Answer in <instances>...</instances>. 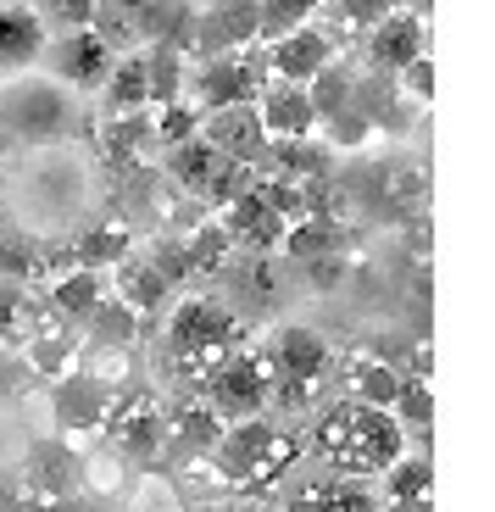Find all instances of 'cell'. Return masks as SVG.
<instances>
[{
    "instance_id": "11",
    "label": "cell",
    "mask_w": 495,
    "mask_h": 512,
    "mask_svg": "<svg viewBox=\"0 0 495 512\" xmlns=\"http://www.w3.org/2000/svg\"><path fill=\"white\" fill-rule=\"evenodd\" d=\"M334 62V34L318 23H301L290 34L267 39V78H290V84H306L318 67Z\"/></svg>"
},
{
    "instance_id": "39",
    "label": "cell",
    "mask_w": 495,
    "mask_h": 512,
    "mask_svg": "<svg viewBox=\"0 0 495 512\" xmlns=\"http://www.w3.org/2000/svg\"><path fill=\"white\" fill-rule=\"evenodd\" d=\"M145 256H151L156 268H162V279L173 284V290H178V284H184V279L195 273V268H190V251H184V240H162L156 251H145Z\"/></svg>"
},
{
    "instance_id": "22",
    "label": "cell",
    "mask_w": 495,
    "mask_h": 512,
    "mask_svg": "<svg viewBox=\"0 0 495 512\" xmlns=\"http://www.w3.org/2000/svg\"><path fill=\"white\" fill-rule=\"evenodd\" d=\"M112 440L128 451V457L151 462L156 451H162V440H167V418L156 407H123L117 423H112Z\"/></svg>"
},
{
    "instance_id": "26",
    "label": "cell",
    "mask_w": 495,
    "mask_h": 512,
    "mask_svg": "<svg viewBox=\"0 0 495 512\" xmlns=\"http://www.w3.org/2000/svg\"><path fill=\"white\" fill-rule=\"evenodd\" d=\"M128 251H134V234H128L123 223H101V229H84V240L73 245V262L78 268L112 273V262H123Z\"/></svg>"
},
{
    "instance_id": "18",
    "label": "cell",
    "mask_w": 495,
    "mask_h": 512,
    "mask_svg": "<svg viewBox=\"0 0 495 512\" xmlns=\"http://www.w3.org/2000/svg\"><path fill=\"white\" fill-rule=\"evenodd\" d=\"M267 167L273 173H284V179H329L334 173V145L312 140V134H301V140H273L267 145Z\"/></svg>"
},
{
    "instance_id": "3",
    "label": "cell",
    "mask_w": 495,
    "mask_h": 512,
    "mask_svg": "<svg viewBox=\"0 0 495 512\" xmlns=\"http://www.w3.org/2000/svg\"><path fill=\"white\" fill-rule=\"evenodd\" d=\"M78 128V95L56 78L17 73L0 90V134L17 145H62Z\"/></svg>"
},
{
    "instance_id": "12",
    "label": "cell",
    "mask_w": 495,
    "mask_h": 512,
    "mask_svg": "<svg viewBox=\"0 0 495 512\" xmlns=\"http://www.w3.org/2000/svg\"><path fill=\"white\" fill-rule=\"evenodd\" d=\"M423 51H429V28H423V17H412L407 6L384 12L379 23L368 28V62H373V73H401V67L418 62Z\"/></svg>"
},
{
    "instance_id": "35",
    "label": "cell",
    "mask_w": 495,
    "mask_h": 512,
    "mask_svg": "<svg viewBox=\"0 0 495 512\" xmlns=\"http://www.w3.org/2000/svg\"><path fill=\"white\" fill-rule=\"evenodd\" d=\"M184 251H190V268L195 273H217L223 262H229L234 240L223 234V223H206V229H195L190 240H184Z\"/></svg>"
},
{
    "instance_id": "24",
    "label": "cell",
    "mask_w": 495,
    "mask_h": 512,
    "mask_svg": "<svg viewBox=\"0 0 495 512\" xmlns=\"http://www.w3.org/2000/svg\"><path fill=\"white\" fill-rule=\"evenodd\" d=\"M101 145H106V162H117V167H128L134 156H145V145H156L151 112H123V117H106Z\"/></svg>"
},
{
    "instance_id": "14",
    "label": "cell",
    "mask_w": 495,
    "mask_h": 512,
    "mask_svg": "<svg viewBox=\"0 0 495 512\" xmlns=\"http://www.w3.org/2000/svg\"><path fill=\"white\" fill-rule=\"evenodd\" d=\"M45 17L34 12V0H0V73H28L45 51Z\"/></svg>"
},
{
    "instance_id": "2",
    "label": "cell",
    "mask_w": 495,
    "mask_h": 512,
    "mask_svg": "<svg viewBox=\"0 0 495 512\" xmlns=\"http://www.w3.org/2000/svg\"><path fill=\"white\" fill-rule=\"evenodd\" d=\"M206 457L217 462V479H229L234 490H273L301 462V440L273 429L267 418H240L223 423V435Z\"/></svg>"
},
{
    "instance_id": "34",
    "label": "cell",
    "mask_w": 495,
    "mask_h": 512,
    "mask_svg": "<svg viewBox=\"0 0 495 512\" xmlns=\"http://www.w3.org/2000/svg\"><path fill=\"white\" fill-rule=\"evenodd\" d=\"M151 128H156V145H178V140H190V134H201V112H195L184 95L167 106H151Z\"/></svg>"
},
{
    "instance_id": "33",
    "label": "cell",
    "mask_w": 495,
    "mask_h": 512,
    "mask_svg": "<svg viewBox=\"0 0 495 512\" xmlns=\"http://www.w3.org/2000/svg\"><path fill=\"white\" fill-rule=\"evenodd\" d=\"M217 435H223V418H217L212 407H184L173 418V440L178 446H190V451H212Z\"/></svg>"
},
{
    "instance_id": "38",
    "label": "cell",
    "mask_w": 495,
    "mask_h": 512,
    "mask_svg": "<svg viewBox=\"0 0 495 512\" xmlns=\"http://www.w3.org/2000/svg\"><path fill=\"white\" fill-rule=\"evenodd\" d=\"M34 268H39V256H34V245H28V240H0V279L28 284V279H34Z\"/></svg>"
},
{
    "instance_id": "27",
    "label": "cell",
    "mask_w": 495,
    "mask_h": 512,
    "mask_svg": "<svg viewBox=\"0 0 495 512\" xmlns=\"http://www.w3.org/2000/svg\"><path fill=\"white\" fill-rule=\"evenodd\" d=\"M384 479H390V501L395 507H429V490H434V468H429V457H401L384 468Z\"/></svg>"
},
{
    "instance_id": "20",
    "label": "cell",
    "mask_w": 495,
    "mask_h": 512,
    "mask_svg": "<svg viewBox=\"0 0 495 512\" xmlns=\"http://www.w3.org/2000/svg\"><path fill=\"white\" fill-rule=\"evenodd\" d=\"M51 401H56V418H62L67 429H95V423L106 418V384L89 379V373H67L51 390Z\"/></svg>"
},
{
    "instance_id": "19",
    "label": "cell",
    "mask_w": 495,
    "mask_h": 512,
    "mask_svg": "<svg viewBox=\"0 0 495 512\" xmlns=\"http://www.w3.org/2000/svg\"><path fill=\"white\" fill-rule=\"evenodd\" d=\"M340 245H345V229L329 212H301L295 223H284L279 251L295 256V262H312V256H340Z\"/></svg>"
},
{
    "instance_id": "13",
    "label": "cell",
    "mask_w": 495,
    "mask_h": 512,
    "mask_svg": "<svg viewBox=\"0 0 495 512\" xmlns=\"http://www.w3.org/2000/svg\"><path fill=\"white\" fill-rule=\"evenodd\" d=\"M256 117H262L267 140L318 134V112H312V101H306V84H290V78H267L262 95H256Z\"/></svg>"
},
{
    "instance_id": "4",
    "label": "cell",
    "mask_w": 495,
    "mask_h": 512,
    "mask_svg": "<svg viewBox=\"0 0 495 512\" xmlns=\"http://www.w3.org/2000/svg\"><path fill=\"white\" fill-rule=\"evenodd\" d=\"M206 407L223 423L262 418V412L273 407V368H267V357L229 346L212 368H206Z\"/></svg>"
},
{
    "instance_id": "41",
    "label": "cell",
    "mask_w": 495,
    "mask_h": 512,
    "mask_svg": "<svg viewBox=\"0 0 495 512\" xmlns=\"http://www.w3.org/2000/svg\"><path fill=\"white\" fill-rule=\"evenodd\" d=\"M407 12H412V17H429V12H434V0H407Z\"/></svg>"
},
{
    "instance_id": "15",
    "label": "cell",
    "mask_w": 495,
    "mask_h": 512,
    "mask_svg": "<svg viewBox=\"0 0 495 512\" xmlns=\"http://www.w3.org/2000/svg\"><path fill=\"white\" fill-rule=\"evenodd\" d=\"M106 284H112V295L123 301L134 318H151V312H162L167 301H173V284L162 279V268H156L151 256H134L128 251L123 262H112V273H106Z\"/></svg>"
},
{
    "instance_id": "40",
    "label": "cell",
    "mask_w": 495,
    "mask_h": 512,
    "mask_svg": "<svg viewBox=\"0 0 495 512\" xmlns=\"http://www.w3.org/2000/svg\"><path fill=\"white\" fill-rule=\"evenodd\" d=\"M345 28H373L384 12H395V0H334Z\"/></svg>"
},
{
    "instance_id": "32",
    "label": "cell",
    "mask_w": 495,
    "mask_h": 512,
    "mask_svg": "<svg viewBox=\"0 0 495 512\" xmlns=\"http://www.w3.org/2000/svg\"><path fill=\"white\" fill-rule=\"evenodd\" d=\"M318 128H323V134H318L323 145H334V151H351V145H362V140L373 134V117L351 101V106H340V112H329Z\"/></svg>"
},
{
    "instance_id": "6",
    "label": "cell",
    "mask_w": 495,
    "mask_h": 512,
    "mask_svg": "<svg viewBox=\"0 0 495 512\" xmlns=\"http://www.w3.org/2000/svg\"><path fill=\"white\" fill-rule=\"evenodd\" d=\"M267 84V67H256V56H240V51H223V56H201L184 90H190V106L195 112H223V106H256Z\"/></svg>"
},
{
    "instance_id": "8",
    "label": "cell",
    "mask_w": 495,
    "mask_h": 512,
    "mask_svg": "<svg viewBox=\"0 0 495 512\" xmlns=\"http://www.w3.org/2000/svg\"><path fill=\"white\" fill-rule=\"evenodd\" d=\"M39 56H45L56 84H67L73 95H95L106 84V73H112V62H117V51L95 34V28H62L56 39H45Z\"/></svg>"
},
{
    "instance_id": "7",
    "label": "cell",
    "mask_w": 495,
    "mask_h": 512,
    "mask_svg": "<svg viewBox=\"0 0 495 512\" xmlns=\"http://www.w3.org/2000/svg\"><path fill=\"white\" fill-rule=\"evenodd\" d=\"M329 340H323L318 329H284L273 346H267V368H273V401H295L301 407L312 390L323 384V373H329Z\"/></svg>"
},
{
    "instance_id": "30",
    "label": "cell",
    "mask_w": 495,
    "mask_h": 512,
    "mask_svg": "<svg viewBox=\"0 0 495 512\" xmlns=\"http://www.w3.org/2000/svg\"><path fill=\"white\" fill-rule=\"evenodd\" d=\"M318 6L323 0H256V39H279V34H290V28L312 23Z\"/></svg>"
},
{
    "instance_id": "21",
    "label": "cell",
    "mask_w": 495,
    "mask_h": 512,
    "mask_svg": "<svg viewBox=\"0 0 495 512\" xmlns=\"http://www.w3.org/2000/svg\"><path fill=\"white\" fill-rule=\"evenodd\" d=\"M84 334H89V346H117V351H128L134 340H140V318L117 301L112 290L95 301V307L84 312Z\"/></svg>"
},
{
    "instance_id": "31",
    "label": "cell",
    "mask_w": 495,
    "mask_h": 512,
    "mask_svg": "<svg viewBox=\"0 0 495 512\" xmlns=\"http://www.w3.org/2000/svg\"><path fill=\"white\" fill-rule=\"evenodd\" d=\"M390 412H395V423L401 429H418V435H429V423H434V396H429V379H418V373H401V390H395V401H390Z\"/></svg>"
},
{
    "instance_id": "25",
    "label": "cell",
    "mask_w": 495,
    "mask_h": 512,
    "mask_svg": "<svg viewBox=\"0 0 495 512\" xmlns=\"http://www.w3.org/2000/svg\"><path fill=\"white\" fill-rule=\"evenodd\" d=\"M162 151H167V179H173L178 190H201L206 173L223 162V156L201 140V134H190V140H178V145H162Z\"/></svg>"
},
{
    "instance_id": "9",
    "label": "cell",
    "mask_w": 495,
    "mask_h": 512,
    "mask_svg": "<svg viewBox=\"0 0 495 512\" xmlns=\"http://www.w3.org/2000/svg\"><path fill=\"white\" fill-rule=\"evenodd\" d=\"M201 140L212 145L217 156H229V162H245L262 173L267 167V128L256 117V106H223V112H206L201 117Z\"/></svg>"
},
{
    "instance_id": "17",
    "label": "cell",
    "mask_w": 495,
    "mask_h": 512,
    "mask_svg": "<svg viewBox=\"0 0 495 512\" xmlns=\"http://www.w3.org/2000/svg\"><path fill=\"white\" fill-rule=\"evenodd\" d=\"M101 106L106 117H123V112H151V84H145V51H128L112 62L101 84Z\"/></svg>"
},
{
    "instance_id": "23",
    "label": "cell",
    "mask_w": 495,
    "mask_h": 512,
    "mask_svg": "<svg viewBox=\"0 0 495 512\" xmlns=\"http://www.w3.org/2000/svg\"><path fill=\"white\" fill-rule=\"evenodd\" d=\"M106 290H112V284H106L101 268H73L67 279L51 284V312H56L62 323H84V312L95 307Z\"/></svg>"
},
{
    "instance_id": "5",
    "label": "cell",
    "mask_w": 495,
    "mask_h": 512,
    "mask_svg": "<svg viewBox=\"0 0 495 512\" xmlns=\"http://www.w3.org/2000/svg\"><path fill=\"white\" fill-rule=\"evenodd\" d=\"M234 340H240V318H234L229 307L206 301V295H190V301H178V307L167 312V351H173L178 362H206V368H212Z\"/></svg>"
},
{
    "instance_id": "10",
    "label": "cell",
    "mask_w": 495,
    "mask_h": 512,
    "mask_svg": "<svg viewBox=\"0 0 495 512\" xmlns=\"http://www.w3.org/2000/svg\"><path fill=\"white\" fill-rule=\"evenodd\" d=\"M217 223H223V234H229L234 245H245V251H256V256H267V251H279V240H284V218L273 212V206L262 201V190H256V179L245 184L234 201H223L217 206Z\"/></svg>"
},
{
    "instance_id": "1",
    "label": "cell",
    "mask_w": 495,
    "mask_h": 512,
    "mask_svg": "<svg viewBox=\"0 0 495 512\" xmlns=\"http://www.w3.org/2000/svg\"><path fill=\"white\" fill-rule=\"evenodd\" d=\"M312 451L345 479H379L407 451V429L395 423L390 407H373V401L351 396V401H334V407L318 412Z\"/></svg>"
},
{
    "instance_id": "29",
    "label": "cell",
    "mask_w": 495,
    "mask_h": 512,
    "mask_svg": "<svg viewBox=\"0 0 495 512\" xmlns=\"http://www.w3.org/2000/svg\"><path fill=\"white\" fill-rule=\"evenodd\" d=\"M395 390H401V373L379 357H356L351 362V396L356 401H373V407H390Z\"/></svg>"
},
{
    "instance_id": "16",
    "label": "cell",
    "mask_w": 495,
    "mask_h": 512,
    "mask_svg": "<svg viewBox=\"0 0 495 512\" xmlns=\"http://www.w3.org/2000/svg\"><path fill=\"white\" fill-rule=\"evenodd\" d=\"M284 512H384V501L373 496L362 479H323V485H295L284 496Z\"/></svg>"
},
{
    "instance_id": "37",
    "label": "cell",
    "mask_w": 495,
    "mask_h": 512,
    "mask_svg": "<svg viewBox=\"0 0 495 512\" xmlns=\"http://www.w3.org/2000/svg\"><path fill=\"white\" fill-rule=\"evenodd\" d=\"M28 323V295L17 279H0V340H17Z\"/></svg>"
},
{
    "instance_id": "36",
    "label": "cell",
    "mask_w": 495,
    "mask_h": 512,
    "mask_svg": "<svg viewBox=\"0 0 495 512\" xmlns=\"http://www.w3.org/2000/svg\"><path fill=\"white\" fill-rule=\"evenodd\" d=\"M95 6H101V0H39L34 12L45 17V28L62 34V28H89L95 23Z\"/></svg>"
},
{
    "instance_id": "28",
    "label": "cell",
    "mask_w": 495,
    "mask_h": 512,
    "mask_svg": "<svg viewBox=\"0 0 495 512\" xmlns=\"http://www.w3.org/2000/svg\"><path fill=\"white\" fill-rule=\"evenodd\" d=\"M306 101H312V112H318V123H323L329 112H340V106L356 101V73L340 67V62L318 67V73L306 78Z\"/></svg>"
},
{
    "instance_id": "42",
    "label": "cell",
    "mask_w": 495,
    "mask_h": 512,
    "mask_svg": "<svg viewBox=\"0 0 495 512\" xmlns=\"http://www.w3.org/2000/svg\"><path fill=\"white\" fill-rule=\"evenodd\" d=\"M0 223H6V218H0Z\"/></svg>"
}]
</instances>
